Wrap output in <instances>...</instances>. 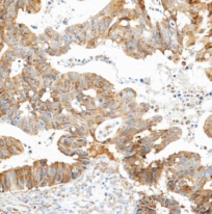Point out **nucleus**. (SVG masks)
<instances>
[{
  "label": "nucleus",
  "instance_id": "nucleus-5",
  "mask_svg": "<svg viewBox=\"0 0 212 214\" xmlns=\"http://www.w3.org/2000/svg\"><path fill=\"white\" fill-rule=\"evenodd\" d=\"M34 166H36V168H46V166H48V165H47V160H40V161H36V162L34 163Z\"/></svg>",
  "mask_w": 212,
  "mask_h": 214
},
{
  "label": "nucleus",
  "instance_id": "nucleus-1",
  "mask_svg": "<svg viewBox=\"0 0 212 214\" xmlns=\"http://www.w3.org/2000/svg\"><path fill=\"white\" fill-rule=\"evenodd\" d=\"M15 58H16L15 52H14V50H12V49L5 52L4 55H3V57H2V59L8 60V62H13L14 60H15Z\"/></svg>",
  "mask_w": 212,
  "mask_h": 214
},
{
  "label": "nucleus",
  "instance_id": "nucleus-2",
  "mask_svg": "<svg viewBox=\"0 0 212 214\" xmlns=\"http://www.w3.org/2000/svg\"><path fill=\"white\" fill-rule=\"evenodd\" d=\"M57 165H58V163H55V164L48 166V174H49V176L52 179L57 175Z\"/></svg>",
  "mask_w": 212,
  "mask_h": 214
},
{
  "label": "nucleus",
  "instance_id": "nucleus-6",
  "mask_svg": "<svg viewBox=\"0 0 212 214\" xmlns=\"http://www.w3.org/2000/svg\"><path fill=\"white\" fill-rule=\"evenodd\" d=\"M171 214H181V209H180V207L171 209Z\"/></svg>",
  "mask_w": 212,
  "mask_h": 214
},
{
  "label": "nucleus",
  "instance_id": "nucleus-4",
  "mask_svg": "<svg viewBox=\"0 0 212 214\" xmlns=\"http://www.w3.org/2000/svg\"><path fill=\"white\" fill-rule=\"evenodd\" d=\"M8 151H10V155H18L22 152V150H20L19 148H17L16 146H12V147L8 148Z\"/></svg>",
  "mask_w": 212,
  "mask_h": 214
},
{
  "label": "nucleus",
  "instance_id": "nucleus-7",
  "mask_svg": "<svg viewBox=\"0 0 212 214\" xmlns=\"http://www.w3.org/2000/svg\"><path fill=\"white\" fill-rule=\"evenodd\" d=\"M75 98H76V100L79 101V102H82L83 99H84V96H83L82 93H81V94H78V95H76Z\"/></svg>",
  "mask_w": 212,
  "mask_h": 214
},
{
  "label": "nucleus",
  "instance_id": "nucleus-3",
  "mask_svg": "<svg viewBox=\"0 0 212 214\" xmlns=\"http://www.w3.org/2000/svg\"><path fill=\"white\" fill-rule=\"evenodd\" d=\"M10 156V154L8 148H0V159L3 160L5 158H8Z\"/></svg>",
  "mask_w": 212,
  "mask_h": 214
},
{
  "label": "nucleus",
  "instance_id": "nucleus-8",
  "mask_svg": "<svg viewBox=\"0 0 212 214\" xmlns=\"http://www.w3.org/2000/svg\"><path fill=\"white\" fill-rule=\"evenodd\" d=\"M80 164H84V165H86V164H90V160L88 159H80Z\"/></svg>",
  "mask_w": 212,
  "mask_h": 214
}]
</instances>
